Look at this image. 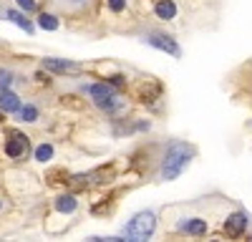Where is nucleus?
<instances>
[{"mask_svg": "<svg viewBox=\"0 0 252 242\" xmlns=\"http://www.w3.org/2000/svg\"><path fill=\"white\" fill-rule=\"evenodd\" d=\"M189 159H192V149L187 144H182V141L169 144V149L164 154V161H161V179H177L184 172V167L189 164Z\"/></svg>", "mask_w": 252, "mask_h": 242, "instance_id": "1", "label": "nucleus"}, {"mask_svg": "<svg viewBox=\"0 0 252 242\" xmlns=\"http://www.w3.org/2000/svg\"><path fill=\"white\" fill-rule=\"evenodd\" d=\"M154 227H157L154 212H139V214L129 222L126 235H129L131 240H149V237L154 235Z\"/></svg>", "mask_w": 252, "mask_h": 242, "instance_id": "2", "label": "nucleus"}, {"mask_svg": "<svg viewBox=\"0 0 252 242\" xmlns=\"http://www.w3.org/2000/svg\"><path fill=\"white\" fill-rule=\"evenodd\" d=\"M89 93L94 96V101L101 106V109H116V93H114V89L109 86V84H94L91 89H89Z\"/></svg>", "mask_w": 252, "mask_h": 242, "instance_id": "3", "label": "nucleus"}, {"mask_svg": "<svg viewBox=\"0 0 252 242\" xmlns=\"http://www.w3.org/2000/svg\"><path fill=\"white\" fill-rule=\"evenodd\" d=\"M146 43L159 48V51H166V53H172V56H179V46H177V40L172 35H164V33H152V35H146Z\"/></svg>", "mask_w": 252, "mask_h": 242, "instance_id": "4", "label": "nucleus"}, {"mask_svg": "<svg viewBox=\"0 0 252 242\" xmlns=\"http://www.w3.org/2000/svg\"><path fill=\"white\" fill-rule=\"evenodd\" d=\"M43 68L53 73H81V66L73 60H63V58H43Z\"/></svg>", "mask_w": 252, "mask_h": 242, "instance_id": "5", "label": "nucleus"}, {"mask_svg": "<svg viewBox=\"0 0 252 242\" xmlns=\"http://www.w3.org/2000/svg\"><path fill=\"white\" fill-rule=\"evenodd\" d=\"M26 149H28V136L13 131V136L5 141V154H8L10 159H18V156L26 154Z\"/></svg>", "mask_w": 252, "mask_h": 242, "instance_id": "6", "label": "nucleus"}, {"mask_svg": "<svg viewBox=\"0 0 252 242\" xmlns=\"http://www.w3.org/2000/svg\"><path fill=\"white\" fill-rule=\"evenodd\" d=\"M247 227V214L245 212H235V214H229L227 222H224V235L227 237H240Z\"/></svg>", "mask_w": 252, "mask_h": 242, "instance_id": "7", "label": "nucleus"}, {"mask_svg": "<svg viewBox=\"0 0 252 242\" xmlns=\"http://www.w3.org/2000/svg\"><path fill=\"white\" fill-rule=\"evenodd\" d=\"M0 111H5V114L20 111V98H18L10 89H3V91H0Z\"/></svg>", "mask_w": 252, "mask_h": 242, "instance_id": "8", "label": "nucleus"}, {"mask_svg": "<svg viewBox=\"0 0 252 242\" xmlns=\"http://www.w3.org/2000/svg\"><path fill=\"white\" fill-rule=\"evenodd\" d=\"M179 230L199 237V235H207L209 225H207V219H187V222H182V225H179Z\"/></svg>", "mask_w": 252, "mask_h": 242, "instance_id": "9", "label": "nucleus"}, {"mask_svg": "<svg viewBox=\"0 0 252 242\" xmlns=\"http://www.w3.org/2000/svg\"><path fill=\"white\" fill-rule=\"evenodd\" d=\"M154 13H157V18H161V20H172V18L177 15V5L172 3V0H159V3L154 5Z\"/></svg>", "mask_w": 252, "mask_h": 242, "instance_id": "10", "label": "nucleus"}, {"mask_svg": "<svg viewBox=\"0 0 252 242\" xmlns=\"http://www.w3.org/2000/svg\"><path fill=\"white\" fill-rule=\"evenodd\" d=\"M5 18L10 20V23H15L18 28H23L26 33H33V26H31V20L23 15V13H18V10H8L5 13Z\"/></svg>", "mask_w": 252, "mask_h": 242, "instance_id": "11", "label": "nucleus"}, {"mask_svg": "<svg viewBox=\"0 0 252 242\" xmlns=\"http://www.w3.org/2000/svg\"><path fill=\"white\" fill-rule=\"evenodd\" d=\"M56 210L58 212H73L76 210V197L73 194H63L56 199Z\"/></svg>", "mask_w": 252, "mask_h": 242, "instance_id": "12", "label": "nucleus"}, {"mask_svg": "<svg viewBox=\"0 0 252 242\" xmlns=\"http://www.w3.org/2000/svg\"><path fill=\"white\" fill-rule=\"evenodd\" d=\"M38 26L43 28V30H58V18H56V15H51V13H40Z\"/></svg>", "mask_w": 252, "mask_h": 242, "instance_id": "13", "label": "nucleus"}, {"mask_svg": "<svg viewBox=\"0 0 252 242\" xmlns=\"http://www.w3.org/2000/svg\"><path fill=\"white\" fill-rule=\"evenodd\" d=\"M157 96H159V89H157V86H152V84H149V86L141 84V89H139V98H141V101H154Z\"/></svg>", "mask_w": 252, "mask_h": 242, "instance_id": "14", "label": "nucleus"}, {"mask_svg": "<svg viewBox=\"0 0 252 242\" xmlns=\"http://www.w3.org/2000/svg\"><path fill=\"white\" fill-rule=\"evenodd\" d=\"M51 156H53V147H51V144H40V147L35 149V159H38V161H48Z\"/></svg>", "mask_w": 252, "mask_h": 242, "instance_id": "15", "label": "nucleus"}, {"mask_svg": "<svg viewBox=\"0 0 252 242\" xmlns=\"http://www.w3.org/2000/svg\"><path fill=\"white\" fill-rule=\"evenodd\" d=\"M20 116H23V121H35L38 119V109L35 106H20Z\"/></svg>", "mask_w": 252, "mask_h": 242, "instance_id": "16", "label": "nucleus"}, {"mask_svg": "<svg viewBox=\"0 0 252 242\" xmlns=\"http://www.w3.org/2000/svg\"><path fill=\"white\" fill-rule=\"evenodd\" d=\"M10 84H13V73L10 71H0V91H3V89H10Z\"/></svg>", "mask_w": 252, "mask_h": 242, "instance_id": "17", "label": "nucleus"}, {"mask_svg": "<svg viewBox=\"0 0 252 242\" xmlns=\"http://www.w3.org/2000/svg\"><path fill=\"white\" fill-rule=\"evenodd\" d=\"M15 3H18V8H20V10H26V13L35 10V0H15Z\"/></svg>", "mask_w": 252, "mask_h": 242, "instance_id": "18", "label": "nucleus"}, {"mask_svg": "<svg viewBox=\"0 0 252 242\" xmlns=\"http://www.w3.org/2000/svg\"><path fill=\"white\" fill-rule=\"evenodd\" d=\"M109 8H111L114 13H121V10L126 8V0H109Z\"/></svg>", "mask_w": 252, "mask_h": 242, "instance_id": "19", "label": "nucleus"}, {"mask_svg": "<svg viewBox=\"0 0 252 242\" xmlns=\"http://www.w3.org/2000/svg\"><path fill=\"white\" fill-rule=\"evenodd\" d=\"M111 84H114V86H124V76H114Z\"/></svg>", "mask_w": 252, "mask_h": 242, "instance_id": "20", "label": "nucleus"}, {"mask_svg": "<svg viewBox=\"0 0 252 242\" xmlns=\"http://www.w3.org/2000/svg\"><path fill=\"white\" fill-rule=\"evenodd\" d=\"M0 119H3V116H0Z\"/></svg>", "mask_w": 252, "mask_h": 242, "instance_id": "21", "label": "nucleus"}, {"mask_svg": "<svg viewBox=\"0 0 252 242\" xmlns=\"http://www.w3.org/2000/svg\"><path fill=\"white\" fill-rule=\"evenodd\" d=\"M0 207H3V205H0Z\"/></svg>", "mask_w": 252, "mask_h": 242, "instance_id": "22", "label": "nucleus"}]
</instances>
